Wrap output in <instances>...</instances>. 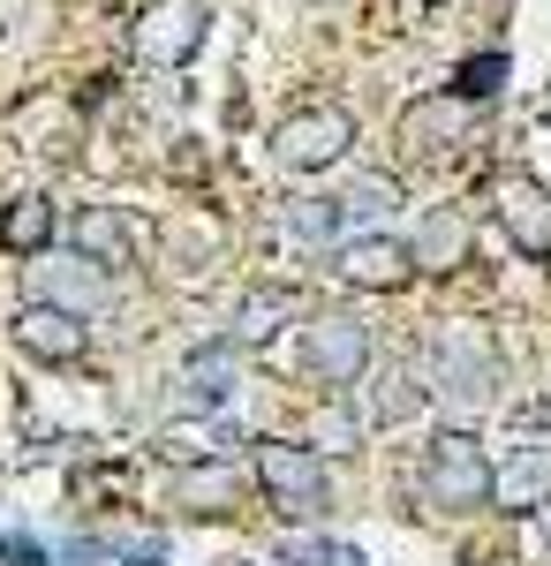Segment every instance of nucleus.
Returning a JSON list of instances; mask_svg holds the SVG:
<instances>
[{"label": "nucleus", "mask_w": 551, "mask_h": 566, "mask_svg": "<svg viewBox=\"0 0 551 566\" xmlns=\"http://www.w3.org/2000/svg\"><path fill=\"white\" fill-rule=\"evenodd\" d=\"M424 499L438 506V514H476V506H491V491H499V469L484 461V446L468 431H446V438H430V453H424Z\"/></svg>", "instance_id": "nucleus-1"}, {"label": "nucleus", "mask_w": 551, "mask_h": 566, "mask_svg": "<svg viewBox=\"0 0 551 566\" xmlns=\"http://www.w3.org/2000/svg\"><path fill=\"white\" fill-rule=\"evenodd\" d=\"M430 378H438V400H454V408H491L499 400V348H491V333L446 325L438 348H430Z\"/></svg>", "instance_id": "nucleus-2"}, {"label": "nucleus", "mask_w": 551, "mask_h": 566, "mask_svg": "<svg viewBox=\"0 0 551 566\" xmlns=\"http://www.w3.org/2000/svg\"><path fill=\"white\" fill-rule=\"evenodd\" d=\"M257 483H264V499H272L280 514H295V522H318L325 499H333L318 446H295V438H264V446H257Z\"/></svg>", "instance_id": "nucleus-3"}, {"label": "nucleus", "mask_w": 551, "mask_h": 566, "mask_svg": "<svg viewBox=\"0 0 551 566\" xmlns=\"http://www.w3.org/2000/svg\"><path fill=\"white\" fill-rule=\"evenodd\" d=\"M491 212H499V227L513 234V250L521 258H537V264H551V189L537 175H499L491 181Z\"/></svg>", "instance_id": "nucleus-4"}, {"label": "nucleus", "mask_w": 551, "mask_h": 566, "mask_svg": "<svg viewBox=\"0 0 551 566\" xmlns=\"http://www.w3.org/2000/svg\"><path fill=\"white\" fill-rule=\"evenodd\" d=\"M363 363H371V325L363 317H310V333H302V370H318L325 386H355L363 378Z\"/></svg>", "instance_id": "nucleus-5"}, {"label": "nucleus", "mask_w": 551, "mask_h": 566, "mask_svg": "<svg viewBox=\"0 0 551 566\" xmlns=\"http://www.w3.org/2000/svg\"><path fill=\"white\" fill-rule=\"evenodd\" d=\"M197 45H205V0H152L136 15V53L152 69H181Z\"/></svg>", "instance_id": "nucleus-6"}, {"label": "nucleus", "mask_w": 551, "mask_h": 566, "mask_svg": "<svg viewBox=\"0 0 551 566\" xmlns=\"http://www.w3.org/2000/svg\"><path fill=\"white\" fill-rule=\"evenodd\" d=\"M272 144H280V159H288L295 175H318V167H333L340 151L355 144V122H347L340 106H310V114H288Z\"/></svg>", "instance_id": "nucleus-7"}, {"label": "nucleus", "mask_w": 551, "mask_h": 566, "mask_svg": "<svg viewBox=\"0 0 551 566\" xmlns=\"http://www.w3.org/2000/svg\"><path fill=\"white\" fill-rule=\"evenodd\" d=\"M167 506L174 514H197V522H219V514L242 506V476L227 461H181L167 476Z\"/></svg>", "instance_id": "nucleus-8"}, {"label": "nucleus", "mask_w": 551, "mask_h": 566, "mask_svg": "<svg viewBox=\"0 0 551 566\" xmlns=\"http://www.w3.org/2000/svg\"><path fill=\"white\" fill-rule=\"evenodd\" d=\"M340 280H347V287H371V295H393V287L416 280V250L393 242V234H355V242L340 250Z\"/></svg>", "instance_id": "nucleus-9"}, {"label": "nucleus", "mask_w": 551, "mask_h": 566, "mask_svg": "<svg viewBox=\"0 0 551 566\" xmlns=\"http://www.w3.org/2000/svg\"><path fill=\"white\" fill-rule=\"evenodd\" d=\"M31 303H53V310H98L106 303V264L91 258H45L31 264Z\"/></svg>", "instance_id": "nucleus-10"}, {"label": "nucleus", "mask_w": 551, "mask_h": 566, "mask_svg": "<svg viewBox=\"0 0 551 566\" xmlns=\"http://www.w3.org/2000/svg\"><path fill=\"white\" fill-rule=\"evenodd\" d=\"M15 340L39 355V363H76V355L91 348L84 317H76V310H53V303H31V310H23V317H15Z\"/></svg>", "instance_id": "nucleus-11"}, {"label": "nucleus", "mask_w": 551, "mask_h": 566, "mask_svg": "<svg viewBox=\"0 0 551 566\" xmlns=\"http://www.w3.org/2000/svg\"><path fill=\"white\" fill-rule=\"evenodd\" d=\"M468 122H476V98L446 91V98H424V106H408L401 136H408L416 151H446V144H461V136H468Z\"/></svg>", "instance_id": "nucleus-12"}, {"label": "nucleus", "mask_w": 551, "mask_h": 566, "mask_svg": "<svg viewBox=\"0 0 551 566\" xmlns=\"http://www.w3.org/2000/svg\"><path fill=\"white\" fill-rule=\"evenodd\" d=\"M499 506H513V514H537V506H551V453L544 446H521L507 469H499V491H491Z\"/></svg>", "instance_id": "nucleus-13"}, {"label": "nucleus", "mask_w": 551, "mask_h": 566, "mask_svg": "<svg viewBox=\"0 0 551 566\" xmlns=\"http://www.w3.org/2000/svg\"><path fill=\"white\" fill-rule=\"evenodd\" d=\"M416 272H454V264L468 258V219L454 212V205H438V212H424V227H416Z\"/></svg>", "instance_id": "nucleus-14"}, {"label": "nucleus", "mask_w": 551, "mask_h": 566, "mask_svg": "<svg viewBox=\"0 0 551 566\" xmlns=\"http://www.w3.org/2000/svg\"><path fill=\"white\" fill-rule=\"evenodd\" d=\"M76 258H91V264H128V258H136V234H128V219H122V212H106V205L76 212Z\"/></svg>", "instance_id": "nucleus-15"}, {"label": "nucleus", "mask_w": 551, "mask_h": 566, "mask_svg": "<svg viewBox=\"0 0 551 566\" xmlns=\"http://www.w3.org/2000/svg\"><path fill=\"white\" fill-rule=\"evenodd\" d=\"M235 378H242V370H235V348H227V340H219V348H197L189 363H181V392H189L197 408L227 400V392H235Z\"/></svg>", "instance_id": "nucleus-16"}, {"label": "nucleus", "mask_w": 551, "mask_h": 566, "mask_svg": "<svg viewBox=\"0 0 551 566\" xmlns=\"http://www.w3.org/2000/svg\"><path fill=\"white\" fill-rule=\"evenodd\" d=\"M45 242H53V205H45V197H15V205L0 212V250L39 258Z\"/></svg>", "instance_id": "nucleus-17"}, {"label": "nucleus", "mask_w": 551, "mask_h": 566, "mask_svg": "<svg viewBox=\"0 0 551 566\" xmlns=\"http://www.w3.org/2000/svg\"><path fill=\"white\" fill-rule=\"evenodd\" d=\"M288 310H295V295H288V287H257L250 303H242V317H235V340H250V348H257V340H272Z\"/></svg>", "instance_id": "nucleus-18"}, {"label": "nucleus", "mask_w": 551, "mask_h": 566, "mask_svg": "<svg viewBox=\"0 0 551 566\" xmlns=\"http://www.w3.org/2000/svg\"><path fill=\"white\" fill-rule=\"evenodd\" d=\"M393 205H401V181H393V175H355V181H347V197H340V212H347V219H385Z\"/></svg>", "instance_id": "nucleus-19"}, {"label": "nucleus", "mask_w": 551, "mask_h": 566, "mask_svg": "<svg viewBox=\"0 0 551 566\" xmlns=\"http://www.w3.org/2000/svg\"><path fill=\"white\" fill-rule=\"evenodd\" d=\"M288 227H295L302 242H333L340 227H347V212H340V197H295L288 205Z\"/></svg>", "instance_id": "nucleus-20"}, {"label": "nucleus", "mask_w": 551, "mask_h": 566, "mask_svg": "<svg viewBox=\"0 0 551 566\" xmlns=\"http://www.w3.org/2000/svg\"><path fill=\"white\" fill-rule=\"evenodd\" d=\"M416 400H424V392L408 386L401 370H378V392H371V416H378V423H401V416H416Z\"/></svg>", "instance_id": "nucleus-21"}, {"label": "nucleus", "mask_w": 551, "mask_h": 566, "mask_svg": "<svg viewBox=\"0 0 551 566\" xmlns=\"http://www.w3.org/2000/svg\"><path fill=\"white\" fill-rule=\"evenodd\" d=\"M507 84V53H484V61H461V98H491V91Z\"/></svg>", "instance_id": "nucleus-22"}, {"label": "nucleus", "mask_w": 551, "mask_h": 566, "mask_svg": "<svg viewBox=\"0 0 551 566\" xmlns=\"http://www.w3.org/2000/svg\"><path fill=\"white\" fill-rule=\"evenodd\" d=\"M529 552L537 566H551V506H537V522H529Z\"/></svg>", "instance_id": "nucleus-23"}, {"label": "nucleus", "mask_w": 551, "mask_h": 566, "mask_svg": "<svg viewBox=\"0 0 551 566\" xmlns=\"http://www.w3.org/2000/svg\"><path fill=\"white\" fill-rule=\"evenodd\" d=\"M318 438H325V446H347V438H355V416H318Z\"/></svg>", "instance_id": "nucleus-24"}]
</instances>
